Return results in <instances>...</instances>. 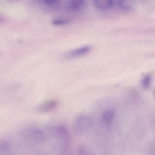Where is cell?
<instances>
[{
	"label": "cell",
	"mask_w": 155,
	"mask_h": 155,
	"mask_svg": "<svg viewBox=\"0 0 155 155\" xmlns=\"http://www.w3.org/2000/svg\"><path fill=\"white\" fill-rule=\"evenodd\" d=\"M93 123V119L91 115L85 113L79 114L74 119L73 130L75 134L81 135L90 130Z\"/></svg>",
	"instance_id": "1"
},
{
	"label": "cell",
	"mask_w": 155,
	"mask_h": 155,
	"mask_svg": "<svg viewBox=\"0 0 155 155\" xmlns=\"http://www.w3.org/2000/svg\"><path fill=\"white\" fill-rule=\"evenodd\" d=\"M20 139L31 143H39L44 141L45 138L44 131L39 128L29 127L23 128L18 133Z\"/></svg>",
	"instance_id": "2"
},
{
	"label": "cell",
	"mask_w": 155,
	"mask_h": 155,
	"mask_svg": "<svg viewBox=\"0 0 155 155\" xmlns=\"http://www.w3.org/2000/svg\"><path fill=\"white\" fill-rule=\"evenodd\" d=\"M53 133L66 145H68L70 141V135L68 130L64 126L59 125L51 128Z\"/></svg>",
	"instance_id": "3"
},
{
	"label": "cell",
	"mask_w": 155,
	"mask_h": 155,
	"mask_svg": "<svg viewBox=\"0 0 155 155\" xmlns=\"http://www.w3.org/2000/svg\"><path fill=\"white\" fill-rule=\"evenodd\" d=\"M89 46L86 45L75 48L66 53L64 55V58L71 59L80 57L87 53L91 50Z\"/></svg>",
	"instance_id": "4"
},
{
	"label": "cell",
	"mask_w": 155,
	"mask_h": 155,
	"mask_svg": "<svg viewBox=\"0 0 155 155\" xmlns=\"http://www.w3.org/2000/svg\"><path fill=\"white\" fill-rule=\"evenodd\" d=\"M58 101L55 98H51L41 103L38 106L37 110L41 113H48L54 110L57 107Z\"/></svg>",
	"instance_id": "5"
},
{
	"label": "cell",
	"mask_w": 155,
	"mask_h": 155,
	"mask_svg": "<svg viewBox=\"0 0 155 155\" xmlns=\"http://www.w3.org/2000/svg\"><path fill=\"white\" fill-rule=\"evenodd\" d=\"M85 2L83 0H71L68 1L66 4L67 8L71 11L78 12L84 7Z\"/></svg>",
	"instance_id": "6"
},
{
	"label": "cell",
	"mask_w": 155,
	"mask_h": 155,
	"mask_svg": "<svg viewBox=\"0 0 155 155\" xmlns=\"http://www.w3.org/2000/svg\"><path fill=\"white\" fill-rule=\"evenodd\" d=\"M94 4L97 9L106 10L114 7H117V1L112 0H95Z\"/></svg>",
	"instance_id": "7"
},
{
	"label": "cell",
	"mask_w": 155,
	"mask_h": 155,
	"mask_svg": "<svg viewBox=\"0 0 155 155\" xmlns=\"http://www.w3.org/2000/svg\"><path fill=\"white\" fill-rule=\"evenodd\" d=\"M11 144L7 140H0V155H13Z\"/></svg>",
	"instance_id": "8"
},
{
	"label": "cell",
	"mask_w": 155,
	"mask_h": 155,
	"mask_svg": "<svg viewBox=\"0 0 155 155\" xmlns=\"http://www.w3.org/2000/svg\"><path fill=\"white\" fill-rule=\"evenodd\" d=\"M115 115L114 110L113 109H107L105 110L102 113L101 120L105 123L110 124L113 120Z\"/></svg>",
	"instance_id": "9"
},
{
	"label": "cell",
	"mask_w": 155,
	"mask_h": 155,
	"mask_svg": "<svg viewBox=\"0 0 155 155\" xmlns=\"http://www.w3.org/2000/svg\"><path fill=\"white\" fill-rule=\"evenodd\" d=\"M39 3L45 7L52 9L57 8L61 4L60 2L57 0H41Z\"/></svg>",
	"instance_id": "10"
},
{
	"label": "cell",
	"mask_w": 155,
	"mask_h": 155,
	"mask_svg": "<svg viewBox=\"0 0 155 155\" xmlns=\"http://www.w3.org/2000/svg\"><path fill=\"white\" fill-rule=\"evenodd\" d=\"M78 155H92L88 148L82 144L79 145L77 149Z\"/></svg>",
	"instance_id": "11"
},
{
	"label": "cell",
	"mask_w": 155,
	"mask_h": 155,
	"mask_svg": "<svg viewBox=\"0 0 155 155\" xmlns=\"http://www.w3.org/2000/svg\"><path fill=\"white\" fill-rule=\"evenodd\" d=\"M151 76L149 74H147L142 79L141 84L142 87L144 89H147L150 87L151 83Z\"/></svg>",
	"instance_id": "12"
},
{
	"label": "cell",
	"mask_w": 155,
	"mask_h": 155,
	"mask_svg": "<svg viewBox=\"0 0 155 155\" xmlns=\"http://www.w3.org/2000/svg\"><path fill=\"white\" fill-rule=\"evenodd\" d=\"M71 22L69 20L65 19L56 18L52 20L51 24L55 26H62L68 24Z\"/></svg>",
	"instance_id": "13"
}]
</instances>
